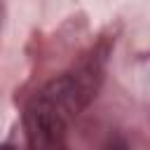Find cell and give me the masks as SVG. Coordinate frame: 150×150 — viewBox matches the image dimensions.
I'll use <instances>...</instances> for the list:
<instances>
[{
    "mask_svg": "<svg viewBox=\"0 0 150 150\" xmlns=\"http://www.w3.org/2000/svg\"><path fill=\"white\" fill-rule=\"evenodd\" d=\"M105 73V52L94 49L61 77L47 82L26 105L23 129L30 148H61L73 120L94 101Z\"/></svg>",
    "mask_w": 150,
    "mask_h": 150,
    "instance_id": "obj_1",
    "label": "cell"
},
{
    "mask_svg": "<svg viewBox=\"0 0 150 150\" xmlns=\"http://www.w3.org/2000/svg\"><path fill=\"white\" fill-rule=\"evenodd\" d=\"M0 14H2V0H0Z\"/></svg>",
    "mask_w": 150,
    "mask_h": 150,
    "instance_id": "obj_2",
    "label": "cell"
}]
</instances>
